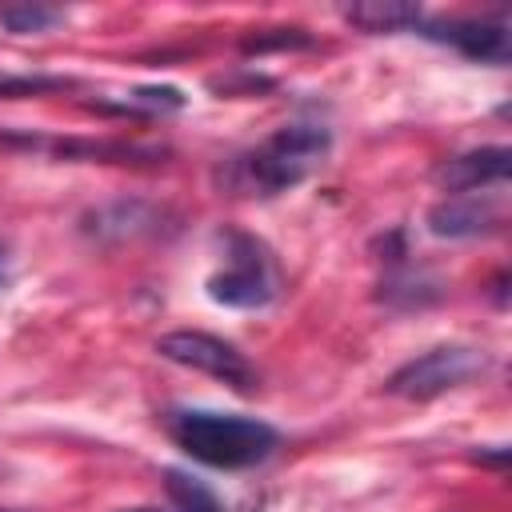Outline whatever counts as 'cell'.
<instances>
[{"mask_svg":"<svg viewBox=\"0 0 512 512\" xmlns=\"http://www.w3.org/2000/svg\"><path fill=\"white\" fill-rule=\"evenodd\" d=\"M124 512H156V508H124Z\"/></svg>","mask_w":512,"mask_h":512,"instance_id":"9a60e30c","label":"cell"},{"mask_svg":"<svg viewBox=\"0 0 512 512\" xmlns=\"http://www.w3.org/2000/svg\"><path fill=\"white\" fill-rule=\"evenodd\" d=\"M164 484H168V496H172V504H176L180 512H224V504L216 500V492H212L208 484L192 480L188 472L168 468V472H164Z\"/></svg>","mask_w":512,"mask_h":512,"instance_id":"8fae6325","label":"cell"},{"mask_svg":"<svg viewBox=\"0 0 512 512\" xmlns=\"http://www.w3.org/2000/svg\"><path fill=\"white\" fill-rule=\"evenodd\" d=\"M328 144H332V136L324 124H284L252 156H244V176L264 196H276V192L300 184L328 156Z\"/></svg>","mask_w":512,"mask_h":512,"instance_id":"7a4b0ae2","label":"cell"},{"mask_svg":"<svg viewBox=\"0 0 512 512\" xmlns=\"http://www.w3.org/2000/svg\"><path fill=\"white\" fill-rule=\"evenodd\" d=\"M208 296L224 308H264L276 296L272 264L256 240L232 236V260H228V268L208 276Z\"/></svg>","mask_w":512,"mask_h":512,"instance_id":"5b68a950","label":"cell"},{"mask_svg":"<svg viewBox=\"0 0 512 512\" xmlns=\"http://www.w3.org/2000/svg\"><path fill=\"white\" fill-rule=\"evenodd\" d=\"M440 296V288H436V280H428V276H388L384 284H380V300L384 304H404V308H420V304H432Z\"/></svg>","mask_w":512,"mask_h":512,"instance_id":"4fadbf2b","label":"cell"},{"mask_svg":"<svg viewBox=\"0 0 512 512\" xmlns=\"http://www.w3.org/2000/svg\"><path fill=\"white\" fill-rule=\"evenodd\" d=\"M168 436L200 464L208 468H252L272 456L280 444L276 428L256 416H232V412H172Z\"/></svg>","mask_w":512,"mask_h":512,"instance_id":"6da1fadb","label":"cell"},{"mask_svg":"<svg viewBox=\"0 0 512 512\" xmlns=\"http://www.w3.org/2000/svg\"><path fill=\"white\" fill-rule=\"evenodd\" d=\"M160 228H164V208L148 200H108L80 216V232L96 244L144 240V236H156Z\"/></svg>","mask_w":512,"mask_h":512,"instance_id":"8992f818","label":"cell"},{"mask_svg":"<svg viewBox=\"0 0 512 512\" xmlns=\"http://www.w3.org/2000/svg\"><path fill=\"white\" fill-rule=\"evenodd\" d=\"M340 16L360 32H404L420 24V8L404 0H360V4H348Z\"/></svg>","mask_w":512,"mask_h":512,"instance_id":"30bf717a","label":"cell"},{"mask_svg":"<svg viewBox=\"0 0 512 512\" xmlns=\"http://www.w3.org/2000/svg\"><path fill=\"white\" fill-rule=\"evenodd\" d=\"M508 172H512V152L504 144H488V148H472L444 160L436 168V184L448 192H476L488 184H504Z\"/></svg>","mask_w":512,"mask_h":512,"instance_id":"52a82bcc","label":"cell"},{"mask_svg":"<svg viewBox=\"0 0 512 512\" xmlns=\"http://www.w3.org/2000/svg\"><path fill=\"white\" fill-rule=\"evenodd\" d=\"M476 372H484V352L464 348V344H440L432 352H420L416 360L400 364L384 392L404 396V400H432L440 392H452L460 384H468Z\"/></svg>","mask_w":512,"mask_h":512,"instance_id":"3957f363","label":"cell"},{"mask_svg":"<svg viewBox=\"0 0 512 512\" xmlns=\"http://www.w3.org/2000/svg\"><path fill=\"white\" fill-rule=\"evenodd\" d=\"M436 40H448L456 52L480 64H508L512 56V32L504 20H452V24H432Z\"/></svg>","mask_w":512,"mask_h":512,"instance_id":"9c48e42d","label":"cell"},{"mask_svg":"<svg viewBox=\"0 0 512 512\" xmlns=\"http://www.w3.org/2000/svg\"><path fill=\"white\" fill-rule=\"evenodd\" d=\"M312 36H304L300 28H276V36H248L244 52H268V48H308Z\"/></svg>","mask_w":512,"mask_h":512,"instance_id":"5bb4252c","label":"cell"},{"mask_svg":"<svg viewBox=\"0 0 512 512\" xmlns=\"http://www.w3.org/2000/svg\"><path fill=\"white\" fill-rule=\"evenodd\" d=\"M64 20V8H52V4H0V24L16 36H28V32H44L52 24Z\"/></svg>","mask_w":512,"mask_h":512,"instance_id":"7c38bea8","label":"cell"},{"mask_svg":"<svg viewBox=\"0 0 512 512\" xmlns=\"http://www.w3.org/2000/svg\"><path fill=\"white\" fill-rule=\"evenodd\" d=\"M156 352L180 368H192V372H204V376H216L224 384H232L236 392H252L256 388V372L252 364L244 360V352H236L228 340L220 336H208V332H196V328H180V332H164L156 340Z\"/></svg>","mask_w":512,"mask_h":512,"instance_id":"277c9868","label":"cell"},{"mask_svg":"<svg viewBox=\"0 0 512 512\" xmlns=\"http://www.w3.org/2000/svg\"><path fill=\"white\" fill-rule=\"evenodd\" d=\"M500 208L480 196H448L428 208V232L440 240H468V236H488L500 228Z\"/></svg>","mask_w":512,"mask_h":512,"instance_id":"ba28073f","label":"cell"}]
</instances>
